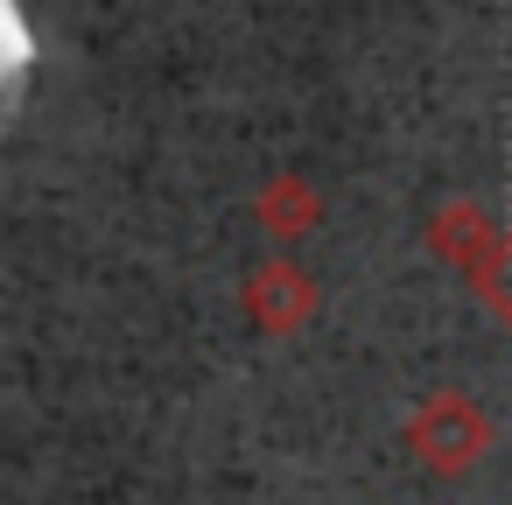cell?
Segmentation results:
<instances>
[{
    "label": "cell",
    "mask_w": 512,
    "mask_h": 505,
    "mask_svg": "<svg viewBox=\"0 0 512 505\" xmlns=\"http://www.w3.org/2000/svg\"><path fill=\"white\" fill-rule=\"evenodd\" d=\"M498 239H505V225L484 211V204H470V197H456L449 211H435V232H428V246L477 288V274L491 267V253H498Z\"/></svg>",
    "instance_id": "3957f363"
},
{
    "label": "cell",
    "mask_w": 512,
    "mask_h": 505,
    "mask_svg": "<svg viewBox=\"0 0 512 505\" xmlns=\"http://www.w3.org/2000/svg\"><path fill=\"white\" fill-rule=\"evenodd\" d=\"M400 442H407V456H414L421 470H435V477H470L477 456L491 449V421H484V407H477L463 386H449V393H428V400L407 414Z\"/></svg>",
    "instance_id": "6da1fadb"
},
{
    "label": "cell",
    "mask_w": 512,
    "mask_h": 505,
    "mask_svg": "<svg viewBox=\"0 0 512 505\" xmlns=\"http://www.w3.org/2000/svg\"><path fill=\"white\" fill-rule=\"evenodd\" d=\"M316 309H323V288H316L295 260H267V267L246 281V316H253V330H267V337L309 330Z\"/></svg>",
    "instance_id": "7a4b0ae2"
},
{
    "label": "cell",
    "mask_w": 512,
    "mask_h": 505,
    "mask_svg": "<svg viewBox=\"0 0 512 505\" xmlns=\"http://www.w3.org/2000/svg\"><path fill=\"white\" fill-rule=\"evenodd\" d=\"M260 225L274 232V239H302V232H316V218H323V197L302 183V176H274L267 190H260Z\"/></svg>",
    "instance_id": "277c9868"
},
{
    "label": "cell",
    "mask_w": 512,
    "mask_h": 505,
    "mask_svg": "<svg viewBox=\"0 0 512 505\" xmlns=\"http://www.w3.org/2000/svg\"><path fill=\"white\" fill-rule=\"evenodd\" d=\"M477 295H484V309L512 330V232L498 239V253H491V267L477 274Z\"/></svg>",
    "instance_id": "5b68a950"
}]
</instances>
